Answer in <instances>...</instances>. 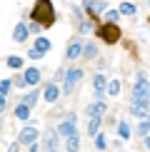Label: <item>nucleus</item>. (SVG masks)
<instances>
[{
    "instance_id": "f257e3e1",
    "label": "nucleus",
    "mask_w": 150,
    "mask_h": 152,
    "mask_svg": "<svg viewBox=\"0 0 150 152\" xmlns=\"http://www.w3.org/2000/svg\"><path fill=\"white\" fill-rule=\"evenodd\" d=\"M30 18H33V23L38 25H43V28H50V25L55 23V8H53V3H35L33 5V10H30Z\"/></svg>"
},
{
    "instance_id": "f03ea898",
    "label": "nucleus",
    "mask_w": 150,
    "mask_h": 152,
    "mask_svg": "<svg viewBox=\"0 0 150 152\" xmlns=\"http://www.w3.org/2000/svg\"><path fill=\"white\" fill-rule=\"evenodd\" d=\"M98 35H100V40H105V42H118L120 40V28H118L115 23H105V25H100L98 28Z\"/></svg>"
},
{
    "instance_id": "7ed1b4c3",
    "label": "nucleus",
    "mask_w": 150,
    "mask_h": 152,
    "mask_svg": "<svg viewBox=\"0 0 150 152\" xmlns=\"http://www.w3.org/2000/svg\"><path fill=\"white\" fill-rule=\"evenodd\" d=\"M80 77H83V70L80 67H70L68 70V77H65V85H62V95H70L75 90V85L80 82Z\"/></svg>"
},
{
    "instance_id": "20e7f679",
    "label": "nucleus",
    "mask_w": 150,
    "mask_h": 152,
    "mask_svg": "<svg viewBox=\"0 0 150 152\" xmlns=\"http://www.w3.org/2000/svg\"><path fill=\"white\" fill-rule=\"evenodd\" d=\"M150 95V85H148V80H145V75H138V82H135V87H133V97L135 100H150L148 97Z\"/></svg>"
},
{
    "instance_id": "39448f33",
    "label": "nucleus",
    "mask_w": 150,
    "mask_h": 152,
    "mask_svg": "<svg viewBox=\"0 0 150 152\" xmlns=\"http://www.w3.org/2000/svg\"><path fill=\"white\" fill-rule=\"evenodd\" d=\"M58 135H62V137H68V140H70V137H75L78 135V132H75V115H70V117H65L60 122V127H58Z\"/></svg>"
},
{
    "instance_id": "423d86ee",
    "label": "nucleus",
    "mask_w": 150,
    "mask_h": 152,
    "mask_svg": "<svg viewBox=\"0 0 150 152\" xmlns=\"http://www.w3.org/2000/svg\"><path fill=\"white\" fill-rule=\"evenodd\" d=\"M148 110H150V100H135V97L130 100V112H133V115H138V117L145 120Z\"/></svg>"
},
{
    "instance_id": "0eeeda50",
    "label": "nucleus",
    "mask_w": 150,
    "mask_h": 152,
    "mask_svg": "<svg viewBox=\"0 0 150 152\" xmlns=\"http://www.w3.org/2000/svg\"><path fill=\"white\" fill-rule=\"evenodd\" d=\"M35 140H38V130L30 127V125H28V127H23L20 135H18V142H20V145H30V147H33Z\"/></svg>"
},
{
    "instance_id": "6e6552de",
    "label": "nucleus",
    "mask_w": 150,
    "mask_h": 152,
    "mask_svg": "<svg viewBox=\"0 0 150 152\" xmlns=\"http://www.w3.org/2000/svg\"><path fill=\"white\" fill-rule=\"evenodd\" d=\"M93 92H95V97L103 102V95L108 92V82H105L103 75H95V80H93Z\"/></svg>"
},
{
    "instance_id": "1a4fd4ad",
    "label": "nucleus",
    "mask_w": 150,
    "mask_h": 152,
    "mask_svg": "<svg viewBox=\"0 0 150 152\" xmlns=\"http://www.w3.org/2000/svg\"><path fill=\"white\" fill-rule=\"evenodd\" d=\"M60 92H62V90L55 85V82H48V85L43 87V97H45V102H55V100L60 97Z\"/></svg>"
},
{
    "instance_id": "9d476101",
    "label": "nucleus",
    "mask_w": 150,
    "mask_h": 152,
    "mask_svg": "<svg viewBox=\"0 0 150 152\" xmlns=\"http://www.w3.org/2000/svg\"><path fill=\"white\" fill-rule=\"evenodd\" d=\"M83 53H85V45H83L80 40H70V45H68V50H65L68 60H75V58H80Z\"/></svg>"
},
{
    "instance_id": "9b49d317",
    "label": "nucleus",
    "mask_w": 150,
    "mask_h": 152,
    "mask_svg": "<svg viewBox=\"0 0 150 152\" xmlns=\"http://www.w3.org/2000/svg\"><path fill=\"white\" fill-rule=\"evenodd\" d=\"M105 110H108V105L100 102V100H95V102L88 105V115H90V117H103V115H105Z\"/></svg>"
},
{
    "instance_id": "f8f14e48",
    "label": "nucleus",
    "mask_w": 150,
    "mask_h": 152,
    "mask_svg": "<svg viewBox=\"0 0 150 152\" xmlns=\"http://www.w3.org/2000/svg\"><path fill=\"white\" fill-rule=\"evenodd\" d=\"M105 8H108L105 3H90V0H88V3H83V10L88 12V15H98V12H103ZM105 12H108V10H105Z\"/></svg>"
},
{
    "instance_id": "ddd939ff",
    "label": "nucleus",
    "mask_w": 150,
    "mask_h": 152,
    "mask_svg": "<svg viewBox=\"0 0 150 152\" xmlns=\"http://www.w3.org/2000/svg\"><path fill=\"white\" fill-rule=\"evenodd\" d=\"M28 25H25V23H18L15 25V30H12V40H15V42H23L25 40V37H28Z\"/></svg>"
},
{
    "instance_id": "4468645a",
    "label": "nucleus",
    "mask_w": 150,
    "mask_h": 152,
    "mask_svg": "<svg viewBox=\"0 0 150 152\" xmlns=\"http://www.w3.org/2000/svg\"><path fill=\"white\" fill-rule=\"evenodd\" d=\"M23 77H25L28 85H38V82H40V70H38V67H28Z\"/></svg>"
},
{
    "instance_id": "2eb2a0df",
    "label": "nucleus",
    "mask_w": 150,
    "mask_h": 152,
    "mask_svg": "<svg viewBox=\"0 0 150 152\" xmlns=\"http://www.w3.org/2000/svg\"><path fill=\"white\" fill-rule=\"evenodd\" d=\"M55 147H58V135L48 132L45 135V152H55Z\"/></svg>"
},
{
    "instance_id": "dca6fc26",
    "label": "nucleus",
    "mask_w": 150,
    "mask_h": 152,
    "mask_svg": "<svg viewBox=\"0 0 150 152\" xmlns=\"http://www.w3.org/2000/svg\"><path fill=\"white\" fill-rule=\"evenodd\" d=\"M100 127V117H88V135H98Z\"/></svg>"
},
{
    "instance_id": "f3484780",
    "label": "nucleus",
    "mask_w": 150,
    "mask_h": 152,
    "mask_svg": "<svg viewBox=\"0 0 150 152\" xmlns=\"http://www.w3.org/2000/svg\"><path fill=\"white\" fill-rule=\"evenodd\" d=\"M138 135H143V137H150V117H145L140 125H138Z\"/></svg>"
},
{
    "instance_id": "a211bd4d",
    "label": "nucleus",
    "mask_w": 150,
    "mask_h": 152,
    "mask_svg": "<svg viewBox=\"0 0 150 152\" xmlns=\"http://www.w3.org/2000/svg\"><path fill=\"white\" fill-rule=\"evenodd\" d=\"M35 102H38V90H30V92L23 97V105H25V107H33Z\"/></svg>"
},
{
    "instance_id": "6ab92c4d",
    "label": "nucleus",
    "mask_w": 150,
    "mask_h": 152,
    "mask_svg": "<svg viewBox=\"0 0 150 152\" xmlns=\"http://www.w3.org/2000/svg\"><path fill=\"white\" fill-rule=\"evenodd\" d=\"M95 55H98V45H95V42H88V45H85V53H83V58L93 60Z\"/></svg>"
},
{
    "instance_id": "aec40b11",
    "label": "nucleus",
    "mask_w": 150,
    "mask_h": 152,
    "mask_svg": "<svg viewBox=\"0 0 150 152\" xmlns=\"http://www.w3.org/2000/svg\"><path fill=\"white\" fill-rule=\"evenodd\" d=\"M78 147H80V137H78V135L70 137V140L65 142V150H68V152H78Z\"/></svg>"
},
{
    "instance_id": "412c9836",
    "label": "nucleus",
    "mask_w": 150,
    "mask_h": 152,
    "mask_svg": "<svg viewBox=\"0 0 150 152\" xmlns=\"http://www.w3.org/2000/svg\"><path fill=\"white\" fill-rule=\"evenodd\" d=\"M35 50H40V53L50 50V40H48V37H38V40H35Z\"/></svg>"
},
{
    "instance_id": "4be33fe9",
    "label": "nucleus",
    "mask_w": 150,
    "mask_h": 152,
    "mask_svg": "<svg viewBox=\"0 0 150 152\" xmlns=\"http://www.w3.org/2000/svg\"><path fill=\"white\" fill-rule=\"evenodd\" d=\"M15 117H20V120H28L30 117V107H25L23 102L18 105V110H15Z\"/></svg>"
},
{
    "instance_id": "5701e85b",
    "label": "nucleus",
    "mask_w": 150,
    "mask_h": 152,
    "mask_svg": "<svg viewBox=\"0 0 150 152\" xmlns=\"http://www.w3.org/2000/svg\"><path fill=\"white\" fill-rule=\"evenodd\" d=\"M93 30H98L95 23H80V25H78V33H85V35H88V33H93Z\"/></svg>"
},
{
    "instance_id": "b1692460",
    "label": "nucleus",
    "mask_w": 150,
    "mask_h": 152,
    "mask_svg": "<svg viewBox=\"0 0 150 152\" xmlns=\"http://www.w3.org/2000/svg\"><path fill=\"white\" fill-rule=\"evenodd\" d=\"M8 67H12V70L23 67V58H18V55H10V58H8Z\"/></svg>"
},
{
    "instance_id": "393cba45",
    "label": "nucleus",
    "mask_w": 150,
    "mask_h": 152,
    "mask_svg": "<svg viewBox=\"0 0 150 152\" xmlns=\"http://www.w3.org/2000/svg\"><path fill=\"white\" fill-rule=\"evenodd\" d=\"M135 10H138V8H135L133 3H123V5H120V12H123V15H135Z\"/></svg>"
},
{
    "instance_id": "a878e982",
    "label": "nucleus",
    "mask_w": 150,
    "mask_h": 152,
    "mask_svg": "<svg viewBox=\"0 0 150 152\" xmlns=\"http://www.w3.org/2000/svg\"><path fill=\"white\" fill-rule=\"evenodd\" d=\"M118 132H120L123 140H128V137H130V127H128V122H125V120H123L120 125H118Z\"/></svg>"
},
{
    "instance_id": "bb28decb",
    "label": "nucleus",
    "mask_w": 150,
    "mask_h": 152,
    "mask_svg": "<svg viewBox=\"0 0 150 152\" xmlns=\"http://www.w3.org/2000/svg\"><path fill=\"white\" fill-rule=\"evenodd\" d=\"M10 87H12V82H10V80H3V82H0V97H8Z\"/></svg>"
},
{
    "instance_id": "cd10ccee",
    "label": "nucleus",
    "mask_w": 150,
    "mask_h": 152,
    "mask_svg": "<svg viewBox=\"0 0 150 152\" xmlns=\"http://www.w3.org/2000/svg\"><path fill=\"white\" fill-rule=\"evenodd\" d=\"M108 92L115 97V95L120 92V82H118V80H110V82H108Z\"/></svg>"
},
{
    "instance_id": "c85d7f7f",
    "label": "nucleus",
    "mask_w": 150,
    "mask_h": 152,
    "mask_svg": "<svg viewBox=\"0 0 150 152\" xmlns=\"http://www.w3.org/2000/svg\"><path fill=\"white\" fill-rule=\"evenodd\" d=\"M118 12H120V10H108V12H105L108 23H115V20H118Z\"/></svg>"
},
{
    "instance_id": "c756f323",
    "label": "nucleus",
    "mask_w": 150,
    "mask_h": 152,
    "mask_svg": "<svg viewBox=\"0 0 150 152\" xmlns=\"http://www.w3.org/2000/svg\"><path fill=\"white\" fill-rule=\"evenodd\" d=\"M43 55H45V53H40V50H35V48H33V50H30V58H33V60H40V58H43Z\"/></svg>"
},
{
    "instance_id": "7c9ffc66",
    "label": "nucleus",
    "mask_w": 150,
    "mask_h": 152,
    "mask_svg": "<svg viewBox=\"0 0 150 152\" xmlns=\"http://www.w3.org/2000/svg\"><path fill=\"white\" fill-rule=\"evenodd\" d=\"M95 145H98L100 150H105V137H103V135H98V137H95Z\"/></svg>"
},
{
    "instance_id": "2f4dec72",
    "label": "nucleus",
    "mask_w": 150,
    "mask_h": 152,
    "mask_svg": "<svg viewBox=\"0 0 150 152\" xmlns=\"http://www.w3.org/2000/svg\"><path fill=\"white\" fill-rule=\"evenodd\" d=\"M40 30H43V25H38V23H30V33H40Z\"/></svg>"
},
{
    "instance_id": "473e14b6",
    "label": "nucleus",
    "mask_w": 150,
    "mask_h": 152,
    "mask_svg": "<svg viewBox=\"0 0 150 152\" xmlns=\"http://www.w3.org/2000/svg\"><path fill=\"white\" fill-rule=\"evenodd\" d=\"M18 150H20V142H12L10 147H5V152H18Z\"/></svg>"
},
{
    "instance_id": "72a5a7b5",
    "label": "nucleus",
    "mask_w": 150,
    "mask_h": 152,
    "mask_svg": "<svg viewBox=\"0 0 150 152\" xmlns=\"http://www.w3.org/2000/svg\"><path fill=\"white\" fill-rule=\"evenodd\" d=\"M145 147H148V150H150V137H145Z\"/></svg>"
},
{
    "instance_id": "f704fd0d",
    "label": "nucleus",
    "mask_w": 150,
    "mask_h": 152,
    "mask_svg": "<svg viewBox=\"0 0 150 152\" xmlns=\"http://www.w3.org/2000/svg\"><path fill=\"white\" fill-rule=\"evenodd\" d=\"M28 152H38V147H35V145H33V147H30V150H28Z\"/></svg>"
},
{
    "instance_id": "c9c22d12",
    "label": "nucleus",
    "mask_w": 150,
    "mask_h": 152,
    "mask_svg": "<svg viewBox=\"0 0 150 152\" xmlns=\"http://www.w3.org/2000/svg\"><path fill=\"white\" fill-rule=\"evenodd\" d=\"M55 152H60V150H55Z\"/></svg>"
},
{
    "instance_id": "e433bc0d",
    "label": "nucleus",
    "mask_w": 150,
    "mask_h": 152,
    "mask_svg": "<svg viewBox=\"0 0 150 152\" xmlns=\"http://www.w3.org/2000/svg\"><path fill=\"white\" fill-rule=\"evenodd\" d=\"M148 97H150V95H148Z\"/></svg>"
}]
</instances>
